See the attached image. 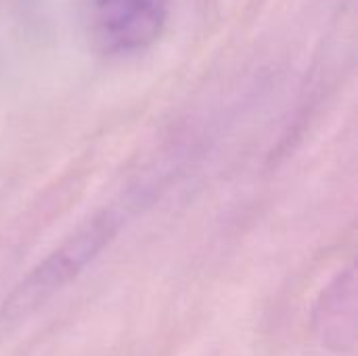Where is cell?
<instances>
[{
  "label": "cell",
  "mask_w": 358,
  "mask_h": 356,
  "mask_svg": "<svg viewBox=\"0 0 358 356\" xmlns=\"http://www.w3.org/2000/svg\"><path fill=\"white\" fill-rule=\"evenodd\" d=\"M315 325L319 340L334 353L350 350L357 336V281L355 271L340 273L323 292Z\"/></svg>",
  "instance_id": "3957f363"
},
{
  "label": "cell",
  "mask_w": 358,
  "mask_h": 356,
  "mask_svg": "<svg viewBox=\"0 0 358 356\" xmlns=\"http://www.w3.org/2000/svg\"><path fill=\"white\" fill-rule=\"evenodd\" d=\"M122 225L124 212L117 208H109L92 216L13 287L0 306V319L15 323L31 317L111 245Z\"/></svg>",
  "instance_id": "6da1fadb"
},
{
  "label": "cell",
  "mask_w": 358,
  "mask_h": 356,
  "mask_svg": "<svg viewBox=\"0 0 358 356\" xmlns=\"http://www.w3.org/2000/svg\"><path fill=\"white\" fill-rule=\"evenodd\" d=\"M170 0H88L86 23L94 46L130 57L153 46L168 21Z\"/></svg>",
  "instance_id": "7a4b0ae2"
}]
</instances>
